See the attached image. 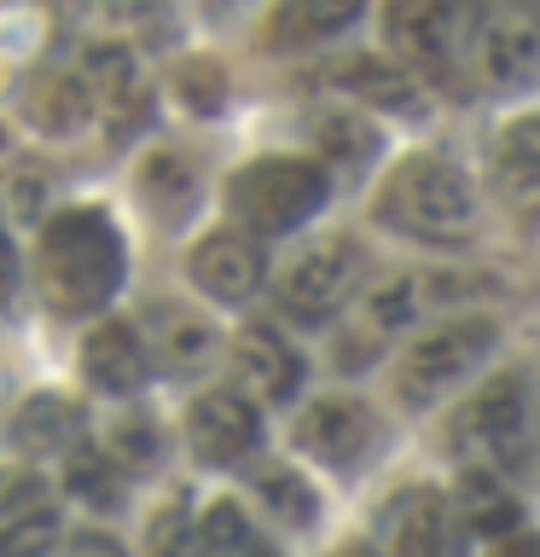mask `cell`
<instances>
[{
	"label": "cell",
	"instance_id": "1",
	"mask_svg": "<svg viewBox=\"0 0 540 557\" xmlns=\"http://www.w3.org/2000/svg\"><path fill=\"white\" fill-rule=\"evenodd\" d=\"M378 233L435 256H459L482 238V198L447 151H407L378 174L366 203Z\"/></svg>",
	"mask_w": 540,
	"mask_h": 557
},
{
	"label": "cell",
	"instance_id": "2",
	"mask_svg": "<svg viewBox=\"0 0 540 557\" xmlns=\"http://www.w3.org/2000/svg\"><path fill=\"white\" fill-rule=\"evenodd\" d=\"M128 278V238L105 203H64L35 233V285L59 320H99Z\"/></svg>",
	"mask_w": 540,
	"mask_h": 557
},
{
	"label": "cell",
	"instance_id": "3",
	"mask_svg": "<svg viewBox=\"0 0 540 557\" xmlns=\"http://www.w3.org/2000/svg\"><path fill=\"white\" fill-rule=\"evenodd\" d=\"M535 395L529 360H500L459 395L442 418V453L459 470H494L500 482H523L535 470Z\"/></svg>",
	"mask_w": 540,
	"mask_h": 557
},
{
	"label": "cell",
	"instance_id": "4",
	"mask_svg": "<svg viewBox=\"0 0 540 557\" xmlns=\"http://www.w3.org/2000/svg\"><path fill=\"white\" fill-rule=\"evenodd\" d=\"M500 343L505 320L494 308L435 313L430 325L407 331L401 355L390 360V400L401 412H435L447 395H465L500 360Z\"/></svg>",
	"mask_w": 540,
	"mask_h": 557
},
{
	"label": "cell",
	"instance_id": "5",
	"mask_svg": "<svg viewBox=\"0 0 540 557\" xmlns=\"http://www.w3.org/2000/svg\"><path fill=\"white\" fill-rule=\"evenodd\" d=\"M338 181L303 151H261L250 163H238L221 186L226 226L256 244L268 238H296L303 226L331 203Z\"/></svg>",
	"mask_w": 540,
	"mask_h": 557
},
{
	"label": "cell",
	"instance_id": "6",
	"mask_svg": "<svg viewBox=\"0 0 540 557\" xmlns=\"http://www.w3.org/2000/svg\"><path fill=\"white\" fill-rule=\"evenodd\" d=\"M372 285V256L355 233H326L308 238L296 250L268 268V296L273 313L291 325H331L338 313H348L360 302V290Z\"/></svg>",
	"mask_w": 540,
	"mask_h": 557
},
{
	"label": "cell",
	"instance_id": "7",
	"mask_svg": "<svg viewBox=\"0 0 540 557\" xmlns=\"http://www.w3.org/2000/svg\"><path fill=\"white\" fill-rule=\"evenodd\" d=\"M291 447H296V465L303 470L314 465L338 482H355L390 447V418H383L378 400H366L355 389H320V395L296 400Z\"/></svg>",
	"mask_w": 540,
	"mask_h": 557
},
{
	"label": "cell",
	"instance_id": "8",
	"mask_svg": "<svg viewBox=\"0 0 540 557\" xmlns=\"http://www.w3.org/2000/svg\"><path fill=\"white\" fill-rule=\"evenodd\" d=\"M390 59L425 94H465L470 82V7H390Z\"/></svg>",
	"mask_w": 540,
	"mask_h": 557
},
{
	"label": "cell",
	"instance_id": "9",
	"mask_svg": "<svg viewBox=\"0 0 540 557\" xmlns=\"http://www.w3.org/2000/svg\"><path fill=\"white\" fill-rule=\"evenodd\" d=\"M378 557H470V534L442 482H395L372 511Z\"/></svg>",
	"mask_w": 540,
	"mask_h": 557
},
{
	"label": "cell",
	"instance_id": "10",
	"mask_svg": "<svg viewBox=\"0 0 540 557\" xmlns=\"http://www.w3.org/2000/svg\"><path fill=\"white\" fill-rule=\"evenodd\" d=\"M181 442L198 470H250L261 459V447H268V418L233 383H209V389L186 400Z\"/></svg>",
	"mask_w": 540,
	"mask_h": 557
},
{
	"label": "cell",
	"instance_id": "11",
	"mask_svg": "<svg viewBox=\"0 0 540 557\" xmlns=\"http://www.w3.org/2000/svg\"><path fill=\"white\" fill-rule=\"evenodd\" d=\"M470 82L488 94H523L540 82V7L470 12Z\"/></svg>",
	"mask_w": 540,
	"mask_h": 557
},
{
	"label": "cell",
	"instance_id": "12",
	"mask_svg": "<svg viewBox=\"0 0 540 557\" xmlns=\"http://www.w3.org/2000/svg\"><path fill=\"white\" fill-rule=\"evenodd\" d=\"M226 366H233V389L250 400V407H291V400H303L308 360H303V348L285 337V325L244 320L233 337H226Z\"/></svg>",
	"mask_w": 540,
	"mask_h": 557
},
{
	"label": "cell",
	"instance_id": "13",
	"mask_svg": "<svg viewBox=\"0 0 540 557\" xmlns=\"http://www.w3.org/2000/svg\"><path fill=\"white\" fill-rule=\"evenodd\" d=\"M186 285L216 308H244L250 296L268 290V250L233 226H209L186 250Z\"/></svg>",
	"mask_w": 540,
	"mask_h": 557
},
{
	"label": "cell",
	"instance_id": "14",
	"mask_svg": "<svg viewBox=\"0 0 540 557\" xmlns=\"http://www.w3.org/2000/svg\"><path fill=\"white\" fill-rule=\"evenodd\" d=\"M488 191L505 209V221L535 226L540 221V111L500 122L488 139Z\"/></svg>",
	"mask_w": 540,
	"mask_h": 557
},
{
	"label": "cell",
	"instance_id": "15",
	"mask_svg": "<svg viewBox=\"0 0 540 557\" xmlns=\"http://www.w3.org/2000/svg\"><path fill=\"white\" fill-rule=\"evenodd\" d=\"M134 331L151 355V372L157 366H163V372H204L221 348L216 320H209L198 302H186V296H151V302L139 308Z\"/></svg>",
	"mask_w": 540,
	"mask_h": 557
},
{
	"label": "cell",
	"instance_id": "16",
	"mask_svg": "<svg viewBox=\"0 0 540 557\" xmlns=\"http://www.w3.org/2000/svg\"><path fill=\"white\" fill-rule=\"evenodd\" d=\"M244 487H250V517L268 534L273 529L291 534V540L320 534L326 494H320V482H314L296 459H256L250 470H244Z\"/></svg>",
	"mask_w": 540,
	"mask_h": 557
},
{
	"label": "cell",
	"instance_id": "17",
	"mask_svg": "<svg viewBox=\"0 0 540 557\" xmlns=\"http://www.w3.org/2000/svg\"><path fill=\"white\" fill-rule=\"evenodd\" d=\"M76 366H82V383L105 400H134L151 383V355H146L128 313H105V320L87 325Z\"/></svg>",
	"mask_w": 540,
	"mask_h": 557
},
{
	"label": "cell",
	"instance_id": "18",
	"mask_svg": "<svg viewBox=\"0 0 540 557\" xmlns=\"http://www.w3.org/2000/svg\"><path fill=\"white\" fill-rule=\"evenodd\" d=\"M134 198L157 226L181 233V226H192L204 209V163L186 146H151L134 163Z\"/></svg>",
	"mask_w": 540,
	"mask_h": 557
},
{
	"label": "cell",
	"instance_id": "19",
	"mask_svg": "<svg viewBox=\"0 0 540 557\" xmlns=\"http://www.w3.org/2000/svg\"><path fill=\"white\" fill-rule=\"evenodd\" d=\"M331 87H338L343 99L366 104V111H383V116H425L430 111V94L390 59V52H348V59L331 64Z\"/></svg>",
	"mask_w": 540,
	"mask_h": 557
},
{
	"label": "cell",
	"instance_id": "20",
	"mask_svg": "<svg viewBox=\"0 0 540 557\" xmlns=\"http://www.w3.org/2000/svg\"><path fill=\"white\" fill-rule=\"evenodd\" d=\"M82 430H87L82 407H76L70 395H59V389L24 395V400H17V412L7 418V442L24 453V465H29V459H64L70 447L87 442Z\"/></svg>",
	"mask_w": 540,
	"mask_h": 557
},
{
	"label": "cell",
	"instance_id": "21",
	"mask_svg": "<svg viewBox=\"0 0 540 557\" xmlns=\"http://www.w3.org/2000/svg\"><path fill=\"white\" fill-rule=\"evenodd\" d=\"M308 139H314V151H320L314 163H320L331 181H338V174H366L378 146H383L378 122L348 111V104H320V111H308Z\"/></svg>",
	"mask_w": 540,
	"mask_h": 557
},
{
	"label": "cell",
	"instance_id": "22",
	"mask_svg": "<svg viewBox=\"0 0 540 557\" xmlns=\"http://www.w3.org/2000/svg\"><path fill=\"white\" fill-rule=\"evenodd\" d=\"M24 116L35 134L47 139H76L94 128L99 104L94 94H87V82L76 76V70H41V76H29L24 87Z\"/></svg>",
	"mask_w": 540,
	"mask_h": 557
},
{
	"label": "cell",
	"instance_id": "23",
	"mask_svg": "<svg viewBox=\"0 0 540 557\" xmlns=\"http://www.w3.org/2000/svg\"><path fill=\"white\" fill-rule=\"evenodd\" d=\"M192 540H198V557H291L279 546V534L261 529L250 517V505L233 494H221L204 511H192Z\"/></svg>",
	"mask_w": 540,
	"mask_h": 557
},
{
	"label": "cell",
	"instance_id": "24",
	"mask_svg": "<svg viewBox=\"0 0 540 557\" xmlns=\"http://www.w3.org/2000/svg\"><path fill=\"white\" fill-rule=\"evenodd\" d=\"M447 499H453V511H459L465 534H477V540H500V534L523 529V499H517V487L500 482L494 470H459V476H453V487H447Z\"/></svg>",
	"mask_w": 540,
	"mask_h": 557
},
{
	"label": "cell",
	"instance_id": "25",
	"mask_svg": "<svg viewBox=\"0 0 540 557\" xmlns=\"http://www.w3.org/2000/svg\"><path fill=\"white\" fill-rule=\"evenodd\" d=\"M105 459H111L122 476H151L157 465H163V447H169V435H163V424L146 412V407H122V412H111L105 418V430H99V442H94Z\"/></svg>",
	"mask_w": 540,
	"mask_h": 557
},
{
	"label": "cell",
	"instance_id": "26",
	"mask_svg": "<svg viewBox=\"0 0 540 557\" xmlns=\"http://www.w3.org/2000/svg\"><path fill=\"white\" fill-rule=\"evenodd\" d=\"M59 465H64V476H59L64 494L76 499V505H87V511H122V505H128V494H134V482L122 476V470L105 459L94 442L70 447Z\"/></svg>",
	"mask_w": 540,
	"mask_h": 557
},
{
	"label": "cell",
	"instance_id": "27",
	"mask_svg": "<svg viewBox=\"0 0 540 557\" xmlns=\"http://www.w3.org/2000/svg\"><path fill=\"white\" fill-rule=\"evenodd\" d=\"M360 12L355 7H279L268 12V29H261V47L285 52V47H320L338 41L343 29H355Z\"/></svg>",
	"mask_w": 540,
	"mask_h": 557
},
{
	"label": "cell",
	"instance_id": "28",
	"mask_svg": "<svg viewBox=\"0 0 540 557\" xmlns=\"http://www.w3.org/2000/svg\"><path fill=\"white\" fill-rule=\"evenodd\" d=\"M64 540V511L59 505H41V511L7 517L0 522V557H52Z\"/></svg>",
	"mask_w": 540,
	"mask_h": 557
},
{
	"label": "cell",
	"instance_id": "29",
	"mask_svg": "<svg viewBox=\"0 0 540 557\" xmlns=\"http://www.w3.org/2000/svg\"><path fill=\"white\" fill-rule=\"evenodd\" d=\"M174 99L186 104V111H198V116H216L226 111V70L216 59H186V64H174Z\"/></svg>",
	"mask_w": 540,
	"mask_h": 557
},
{
	"label": "cell",
	"instance_id": "30",
	"mask_svg": "<svg viewBox=\"0 0 540 557\" xmlns=\"http://www.w3.org/2000/svg\"><path fill=\"white\" fill-rule=\"evenodd\" d=\"M41 505H52V487L35 465L24 459H7L0 465V522L7 517H24V511H41Z\"/></svg>",
	"mask_w": 540,
	"mask_h": 557
},
{
	"label": "cell",
	"instance_id": "31",
	"mask_svg": "<svg viewBox=\"0 0 540 557\" xmlns=\"http://www.w3.org/2000/svg\"><path fill=\"white\" fill-rule=\"evenodd\" d=\"M372 366H383V337H372L360 320H338V331H331V372L360 377Z\"/></svg>",
	"mask_w": 540,
	"mask_h": 557
},
{
	"label": "cell",
	"instance_id": "32",
	"mask_svg": "<svg viewBox=\"0 0 540 557\" xmlns=\"http://www.w3.org/2000/svg\"><path fill=\"white\" fill-rule=\"evenodd\" d=\"M146 557H198V540H192V505L186 499H169L163 511L151 517Z\"/></svg>",
	"mask_w": 540,
	"mask_h": 557
},
{
	"label": "cell",
	"instance_id": "33",
	"mask_svg": "<svg viewBox=\"0 0 540 557\" xmlns=\"http://www.w3.org/2000/svg\"><path fill=\"white\" fill-rule=\"evenodd\" d=\"M52 557H128V546H122L116 534H105V529H76V534L59 540Z\"/></svg>",
	"mask_w": 540,
	"mask_h": 557
},
{
	"label": "cell",
	"instance_id": "34",
	"mask_svg": "<svg viewBox=\"0 0 540 557\" xmlns=\"http://www.w3.org/2000/svg\"><path fill=\"white\" fill-rule=\"evenodd\" d=\"M482 557H540V534L523 522V529H512V534H500V540H488V552Z\"/></svg>",
	"mask_w": 540,
	"mask_h": 557
},
{
	"label": "cell",
	"instance_id": "35",
	"mask_svg": "<svg viewBox=\"0 0 540 557\" xmlns=\"http://www.w3.org/2000/svg\"><path fill=\"white\" fill-rule=\"evenodd\" d=\"M12 296H17V244L0 226V302H12Z\"/></svg>",
	"mask_w": 540,
	"mask_h": 557
},
{
	"label": "cell",
	"instance_id": "36",
	"mask_svg": "<svg viewBox=\"0 0 540 557\" xmlns=\"http://www.w3.org/2000/svg\"><path fill=\"white\" fill-rule=\"evenodd\" d=\"M331 557H378V546H372V540H343Z\"/></svg>",
	"mask_w": 540,
	"mask_h": 557
},
{
	"label": "cell",
	"instance_id": "37",
	"mask_svg": "<svg viewBox=\"0 0 540 557\" xmlns=\"http://www.w3.org/2000/svg\"><path fill=\"white\" fill-rule=\"evenodd\" d=\"M535 459H540V395H535ZM540 470V465H535Z\"/></svg>",
	"mask_w": 540,
	"mask_h": 557
}]
</instances>
